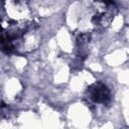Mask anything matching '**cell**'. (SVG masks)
<instances>
[{"label":"cell","mask_w":129,"mask_h":129,"mask_svg":"<svg viewBox=\"0 0 129 129\" xmlns=\"http://www.w3.org/2000/svg\"><path fill=\"white\" fill-rule=\"evenodd\" d=\"M90 98L96 103H106L110 99V92L101 83H96L89 88Z\"/></svg>","instance_id":"cell-1"}]
</instances>
